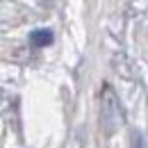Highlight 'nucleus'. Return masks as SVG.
Listing matches in <instances>:
<instances>
[{"mask_svg": "<svg viewBox=\"0 0 148 148\" xmlns=\"http://www.w3.org/2000/svg\"><path fill=\"white\" fill-rule=\"evenodd\" d=\"M103 123H105V128L110 130V132H114V130H119L123 125L121 105H119V100H116V96H114V91H112L110 87L103 93Z\"/></svg>", "mask_w": 148, "mask_h": 148, "instance_id": "obj_1", "label": "nucleus"}, {"mask_svg": "<svg viewBox=\"0 0 148 148\" xmlns=\"http://www.w3.org/2000/svg\"><path fill=\"white\" fill-rule=\"evenodd\" d=\"M50 39H53V34H50V30H34L32 34H30V41L34 43V46H48L50 43Z\"/></svg>", "mask_w": 148, "mask_h": 148, "instance_id": "obj_2", "label": "nucleus"}]
</instances>
